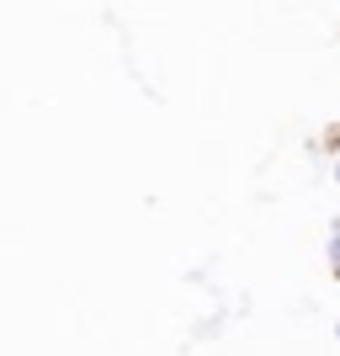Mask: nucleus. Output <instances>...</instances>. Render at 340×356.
I'll return each instance as SVG.
<instances>
[{"label":"nucleus","mask_w":340,"mask_h":356,"mask_svg":"<svg viewBox=\"0 0 340 356\" xmlns=\"http://www.w3.org/2000/svg\"><path fill=\"white\" fill-rule=\"evenodd\" d=\"M330 266H335V277H340V229L330 234Z\"/></svg>","instance_id":"f257e3e1"},{"label":"nucleus","mask_w":340,"mask_h":356,"mask_svg":"<svg viewBox=\"0 0 340 356\" xmlns=\"http://www.w3.org/2000/svg\"><path fill=\"white\" fill-rule=\"evenodd\" d=\"M335 181H340V160H335Z\"/></svg>","instance_id":"f03ea898"},{"label":"nucleus","mask_w":340,"mask_h":356,"mask_svg":"<svg viewBox=\"0 0 340 356\" xmlns=\"http://www.w3.org/2000/svg\"><path fill=\"white\" fill-rule=\"evenodd\" d=\"M335 341H340V325H335Z\"/></svg>","instance_id":"7ed1b4c3"}]
</instances>
